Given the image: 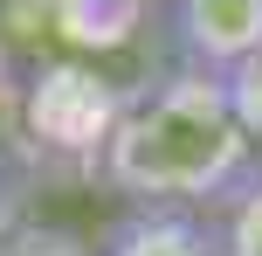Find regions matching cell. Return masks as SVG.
Returning <instances> with one entry per match:
<instances>
[{
  "label": "cell",
  "instance_id": "1",
  "mask_svg": "<svg viewBox=\"0 0 262 256\" xmlns=\"http://www.w3.org/2000/svg\"><path fill=\"white\" fill-rule=\"evenodd\" d=\"M242 166H249V125L228 97V76H200V69L131 97L104 139L111 187L145 208L221 201L242 180Z\"/></svg>",
  "mask_w": 262,
  "mask_h": 256
},
{
  "label": "cell",
  "instance_id": "2",
  "mask_svg": "<svg viewBox=\"0 0 262 256\" xmlns=\"http://www.w3.org/2000/svg\"><path fill=\"white\" fill-rule=\"evenodd\" d=\"M172 42L186 69L235 76L262 55V0H172Z\"/></svg>",
  "mask_w": 262,
  "mask_h": 256
},
{
  "label": "cell",
  "instance_id": "3",
  "mask_svg": "<svg viewBox=\"0 0 262 256\" xmlns=\"http://www.w3.org/2000/svg\"><path fill=\"white\" fill-rule=\"evenodd\" d=\"M104 256H221V235L186 208H131L111 229Z\"/></svg>",
  "mask_w": 262,
  "mask_h": 256
},
{
  "label": "cell",
  "instance_id": "4",
  "mask_svg": "<svg viewBox=\"0 0 262 256\" xmlns=\"http://www.w3.org/2000/svg\"><path fill=\"white\" fill-rule=\"evenodd\" d=\"M214 235H221V256H262V173H242L221 194Z\"/></svg>",
  "mask_w": 262,
  "mask_h": 256
},
{
  "label": "cell",
  "instance_id": "5",
  "mask_svg": "<svg viewBox=\"0 0 262 256\" xmlns=\"http://www.w3.org/2000/svg\"><path fill=\"white\" fill-rule=\"evenodd\" d=\"M228 97H235L242 125H249V139H262V55L255 63H242L235 76H228Z\"/></svg>",
  "mask_w": 262,
  "mask_h": 256
},
{
  "label": "cell",
  "instance_id": "6",
  "mask_svg": "<svg viewBox=\"0 0 262 256\" xmlns=\"http://www.w3.org/2000/svg\"><path fill=\"white\" fill-rule=\"evenodd\" d=\"M0 256H90L76 243V235H55V229H28V235H14Z\"/></svg>",
  "mask_w": 262,
  "mask_h": 256
}]
</instances>
